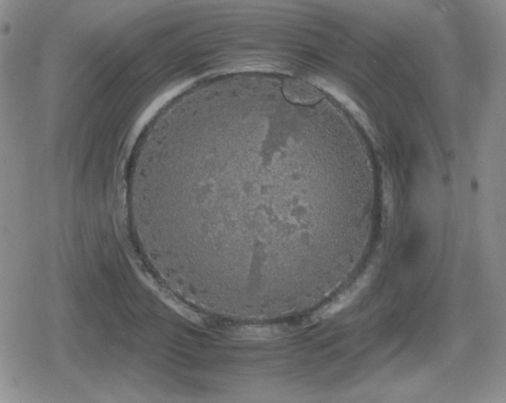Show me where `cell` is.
Listing matches in <instances>:
<instances>
[{
    "mask_svg": "<svg viewBox=\"0 0 506 403\" xmlns=\"http://www.w3.org/2000/svg\"><path fill=\"white\" fill-rule=\"evenodd\" d=\"M282 90L286 98L296 104H313L323 97L316 87L298 80H285Z\"/></svg>",
    "mask_w": 506,
    "mask_h": 403,
    "instance_id": "cell-1",
    "label": "cell"
},
{
    "mask_svg": "<svg viewBox=\"0 0 506 403\" xmlns=\"http://www.w3.org/2000/svg\"><path fill=\"white\" fill-rule=\"evenodd\" d=\"M359 289H353L344 294L338 299L333 301L332 303L328 304L326 307L319 310L318 316L320 319H326L340 312L345 306L354 299L355 296L358 293Z\"/></svg>",
    "mask_w": 506,
    "mask_h": 403,
    "instance_id": "cell-2",
    "label": "cell"
}]
</instances>
